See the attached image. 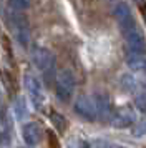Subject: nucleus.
<instances>
[{
  "mask_svg": "<svg viewBox=\"0 0 146 148\" xmlns=\"http://www.w3.org/2000/svg\"><path fill=\"white\" fill-rule=\"evenodd\" d=\"M46 140H48V148H60V141L53 132H46Z\"/></svg>",
  "mask_w": 146,
  "mask_h": 148,
  "instance_id": "nucleus-16",
  "label": "nucleus"
},
{
  "mask_svg": "<svg viewBox=\"0 0 146 148\" xmlns=\"http://www.w3.org/2000/svg\"><path fill=\"white\" fill-rule=\"evenodd\" d=\"M32 60L35 63V67L38 68L40 72L43 73H48L53 68V63H55V57L52 55V52L48 48L43 47H37L32 52Z\"/></svg>",
  "mask_w": 146,
  "mask_h": 148,
  "instance_id": "nucleus-4",
  "label": "nucleus"
},
{
  "mask_svg": "<svg viewBox=\"0 0 146 148\" xmlns=\"http://www.w3.org/2000/svg\"><path fill=\"white\" fill-rule=\"evenodd\" d=\"M10 27L13 30V35L22 47L28 45L30 40V28H28V20H27L25 15H22L20 12H10Z\"/></svg>",
  "mask_w": 146,
  "mask_h": 148,
  "instance_id": "nucleus-2",
  "label": "nucleus"
},
{
  "mask_svg": "<svg viewBox=\"0 0 146 148\" xmlns=\"http://www.w3.org/2000/svg\"><path fill=\"white\" fill-rule=\"evenodd\" d=\"M113 14H115V18L118 20L121 28H126V27H130V25H134V23H136L134 18H133L131 10H130V7L126 5L125 2H119L118 5L115 7Z\"/></svg>",
  "mask_w": 146,
  "mask_h": 148,
  "instance_id": "nucleus-8",
  "label": "nucleus"
},
{
  "mask_svg": "<svg viewBox=\"0 0 146 148\" xmlns=\"http://www.w3.org/2000/svg\"><path fill=\"white\" fill-rule=\"evenodd\" d=\"M75 112L81 116V118H85V120H95V116H96V108H95V101H93L91 97H85V95H81L78 100L75 101Z\"/></svg>",
  "mask_w": 146,
  "mask_h": 148,
  "instance_id": "nucleus-7",
  "label": "nucleus"
},
{
  "mask_svg": "<svg viewBox=\"0 0 146 148\" xmlns=\"http://www.w3.org/2000/svg\"><path fill=\"white\" fill-rule=\"evenodd\" d=\"M50 120H52V123H53V127L57 128L58 132H65L66 130V118L63 116L61 113H58V112H52L50 113Z\"/></svg>",
  "mask_w": 146,
  "mask_h": 148,
  "instance_id": "nucleus-12",
  "label": "nucleus"
},
{
  "mask_svg": "<svg viewBox=\"0 0 146 148\" xmlns=\"http://www.w3.org/2000/svg\"><path fill=\"white\" fill-rule=\"evenodd\" d=\"M136 108L141 112H146V92H141L136 97Z\"/></svg>",
  "mask_w": 146,
  "mask_h": 148,
  "instance_id": "nucleus-17",
  "label": "nucleus"
},
{
  "mask_svg": "<svg viewBox=\"0 0 146 148\" xmlns=\"http://www.w3.org/2000/svg\"><path fill=\"white\" fill-rule=\"evenodd\" d=\"M136 2H139V3H143V2H145V0H136Z\"/></svg>",
  "mask_w": 146,
  "mask_h": 148,
  "instance_id": "nucleus-21",
  "label": "nucleus"
},
{
  "mask_svg": "<svg viewBox=\"0 0 146 148\" xmlns=\"http://www.w3.org/2000/svg\"><path fill=\"white\" fill-rule=\"evenodd\" d=\"M15 115L18 116V118H25L27 116V107L23 105V100L22 98H18V100L15 101Z\"/></svg>",
  "mask_w": 146,
  "mask_h": 148,
  "instance_id": "nucleus-15",
  "label": "nucleus"
},
{
  "mask_svg": "<svg viewBox=\"0 0 146 148\" xmlns=\"http://www.w3.org/2000/svg\"><path fill=\"white\" fill-rule=\"evenodd\" d=\"M133 135L134 136H145L146 135V116L141 118V120H138V123L133 128Z\"/></svg>",
  "mask_w": 146,
  "mask_h": 148,
  "instance_id": "nucleus-14",
  "label": "nucleus"
},
{
  "mask_svg": "<svg viewBox=\"0 0 146 148\" xmlns=\"http://www.w3.org/2000/svg\"><path fill=\"white\" fill-rule=\"evenodd\" d=\"M134 116H136V115H134V112H133V108L121 107L111 115L110 123H111L115 128H128L130 125H133Z\"/></svg>",
  "mask_w": 146,
  "mask_h": 148,
  "instance_id": "nucleus-6",
  "label": "nucleus"
},
{
  "mask_svg": "<svg viewBox=\"0 0 146 148\" xmlns=\"http://www.w3.org/2000/svg\"><path fill=\"white\" fill-rule=\"evenodd\" d=\"M113 148H126V147H113Z\"/></svg>",
  "mask_w": 146,
  "mask_h": 148,
  "instance_id": "nucleus-22",
  "label": "nucleus"
},
{
  "mask_svg": "<svg viewBox=\"0 0 146 148\" xmlns=\"http://www.w3.org/2000/svg\"><path fill=\"white\" fill-rule=\"evenodd\" d=\"M81 148H90V145H86V143H83V147Z\"/></svg>",
  "mask_w": 146,
  "mask_h": 148,
  "instance_id": "nucleus-20",
  "label": "nucleus"
},
{
  "mask_svg": "<svg viewBox=\"0 0 146 148\" xmlns=\"http://www.w3.org/2000/svg\"><path fill=\"white\" fill-rule=\"evenodd\" d=\"M7 5L12 12H25L30 7V0H7Z\"/></svg>",
  "mask_w": 146,
  "mask_h": 148,
  "instance_id": "nucleus-13",
  "label": "nucleus"
},
{
  "mask_svg": "<svg viewBox=\"0 0 146 148\" xmlns=\"http://www.w3.org/2000/svg\"><path fill=\"white\" fill-rule=\"evenodd\" d=\"M22 138L28 147H35L40 141V127L37 123H27L22 130Z\"/></svg>",
  "mask_w": 146,
  "mask_h": 148,
  "instance_id": "nucleus-11",
  "label": "nucleus"
},
{
  "mask_svg": "<svg viewBox=\"0 0 146 148\" xmlns=\"http://www.w3.org/2000/svg\"><path fill=\"white\" fill-rule=\"evenodd\" d=\"M121 32L125 35V40L128 43V48L130 52H134V53H141L145 55L146 52V40H145V35L139 32L138 25H130L126 28H121Z\"/></svg>",
  "mask_w": 146,
  "mask_h": 148,
  "instance_id": "nucleus-3",
  "label": "nucleus"
},
{
  "mask_svg": "<svg viewBox=\"0 0 146 148\" xmlns=\"http://www.w3.org/2000/svg\"><path fill=\"white\" fill-rule=\"evenodd\" d=\"M75 75L72 70L63 68L57 73L55 78V93L61 101H68L72 98L73 92H75Z\"/></svg>",
  "mask_w": 146,
  "mask_h": 148,
  "instance_id": "nucleus-1",
  "label": "nucleus"
},
{
  "mask_svg": "<svg viewBox=\"0 0 146 148\" xmlns=\"http://www.w3.org/2000/svg\"><path fill=\"white\" fill-rule=\"evenodd\" d=\"M121 83H123V87H126V88H133L136 85L134 78H131L130 75H123V77H121Z\"/></svg>",
  "mask_w": 146,
  "mask_h": 148,
  "instance_id": "nucleus-18",
  "label": "nucleus"
},
{
  "mask_svg": "<svg viewBox=\"0 0 146 148\" xmlns=\"http://www.w3.org/2000/svg\"><path fill=\"white\" fill-rule=\"evenodd\" d=\"M141 14H143V18L146 22V5H141Z\"/></svg>",
  "mask_w": 146,
  "mask_h": 148,
  "instance_id": "nucleus-19",
  "label": "nucleus"
},
{
  "mask_svg": "<svg viewBox=\"0 0 146 148\" xmlns=\"http://www.w3.org/2000/svg\"><path fill=\"white\" fill-rule=\"evenodd\" d=\"M125 60H126V65L138 72V73H146V57L141 53H134V52H126L125 55Z\"/></svg>",
  "mask_w": 146,
  "mask_h": 148,
  "instance_id": "nucleus-10",
  "label": "nucleus"
},
{
  "mask_svg": "<svg viewBox=\"0 0 146 148\" xmlns=\"http://www.w3.org/2000/svg\"><path fill=\"white\" fill-rule=\"evenodd\" d=\"M25 88L28 92V97L32 100L33 107L40 108L42 103H43V92H42V85H40L38 78H35L33 75L27 73L25 75Z\"/></svg>",
  "mask_w": 146,
  "mask_h": 148,
  "instance_id": "nucleus-5",
  "label": "nucleus"
},
{
  "mask_svg": "<svg viewBox=\"0 0 146 148\" xmlns=\"http://www.w3.org/2000/svg\"><path fill=\"white\" fill-rule=\"evenodd\" d=\"M93 101H95V108H96V116H110L111 113V101H110V97L103 92H98L93 97Z\"/></svg>",
  "mask_w": 146,
  "mask_h": 148,
  "instance_id": "nucleus-9",
  "label": "nucleus"
}]
</instances>
